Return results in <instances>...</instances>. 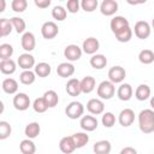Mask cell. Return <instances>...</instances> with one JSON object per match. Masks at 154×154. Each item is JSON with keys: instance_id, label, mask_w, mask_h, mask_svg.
<instances>
[{"instance_id": "1", "label": "cell", "mask_w": 154, "mask_h": 154, "mask_svg": "<svg viewBox=\"0 0 154 154\" xmlns=\"http://www.w3.org/2000/svg\"><path fill=\"white\" fill-rule=\"evenodd\" d=\"M138 128L143 134L154 132V111L150 108L142 109L138 114Z\"/></svg>"}, {"instance_id": "2", "label": "cell", "mask_w": 154, "mask_h": 154, "mask_svg": "<svg viewBox=\"0 0 154 154\" xmlns=\"http://www.w3.org/2000/svg\"><path fill=\"white\" fill-rule=\"evenodd\" d=\"M96 93L101 100H109L116 94V87L111 81H102L97 85Z\"/></svg>"}, {"instance_id": "3", "label": "cell", "mask_w": 154, "mask_h": 154, "mask_svg": "<svg viewBox=\"0 0 154 154\" xmlns=\"http://www.w3.org/2000/svg\"><path fill=\"white\" fill-rule=\"evenodd\" d=\"M84 113V106L79 101H71L66 108H65V114L70 119H78L82 118Z\"/></svg>"}, {"instance_id": "4", "label": "cell", "mask_w": 154, "mask_h": 154, "mask_svg": "<svg viewBox=\"0 0 154 154\" xmlns=\"http://www.w3.org/2000/svg\"><path fill=\"white\" fill-rule=\"evenodd\" d=\"M150 31H152V26L149 25L148 22H146V20H138V22H136L135 28H134V32H135V35H136L137 38H140V40L148 38L149 35H150Z\"/></svg>"}, {"instance_id": "5", "label": "cell", "mask_w": 154, "mask_h": 154, "mask_svg": "<svg viewBox=\"0 0 154 154\" xmlns=\"http://www.w3.org/2000/svg\"><path fill=\"white\" fill-rule=\"evenodd\" d=\"M59 34V28L57 25V23L49 20V22H45L41 26V35L43 38L46 40H52L57 35Z\"/></svg>"}, {"instance_id": "6", "label": "cell", "mask_w": 154, "mask_h": 154, "mask_svg": "<svg viewBox=\"0 0 154 154\" xmlns=\"http://www.w3.org/2000/svg\"><path fill=\"white\" fill-rule=\"evenodd\" d=\"M125 77H126V71L124 67H122L119 65L112 66L108 70V81H111L113 84L122 83L125 79Z\"/></svg>"}, {"instance_id": "7", "label": "cell", "mask_w": 154, "mask_h": 154, "mask_svg": "<svg viewBox=\"0 0 154 154\" xmlns=\"http://www.w3.org/2000/svg\"><path fill=\"white\" fill-rule=\"evenodd\" d=\"M12 103H13V106H14L16 109H18V111H25L30 106V97L25 93H17L13 96Z\"/></svg>"}, {"instance_id": "8", "label": "cell", "mask_w": 154, "mask_h": 154, "mask_svg": "<svg viewBox=\"0 0 154 154\" xmlns=\"http://www.w3.org/2000/svg\"><path fill=\"white\" fill-rule=\"evenodd\" d=\"M20 45H22V48H23L26 53H30L31 51L35 49V46H36L35 35H34L31 31H25V32L22 35Z\"/></svg>"}, {"instance_id": "9", "label": "cell", "mask_w": 154, "mask_h": 154, "mask_svg": "<svg viewBox=\"0 0 154 154\" xmlns=\"http://www.w3.org/2000/svg\"><path fill=\"white\" fill-rule=\"evenodd\" d=\"M82 48L78 47L77 45H69L65 47L64 49V57L69 60V61H76V60H79L81 57H82Z\"/></svg>"}, {"instance_id": "10", "label": "cell", "mask_w": 154, "mask_h": 154, "mask_svg": "<svg viewBox=\"0 0 154 154\" xmlns=\"http://www.w3.org/2000/svg\"><path fill=\"white\" fill-rule=\"evenodd\" d=\"M128 26H130L129 20L123 16H114L109 22V28L113 34H117L118 31H120Z\"/></svg>"}, {"instance_id": "11", "label": "cell", "mask_w": 154, "mask_h": 154, "mask_svg": "<svg viewBox=\"0 0 154 154\" xmlns=\"http://www.w3.org/2000/svg\"><path fill=\"white\" fill-rule=\"evenodd\" d=\"M99 48H100V42L95 37H88L82 43V51L87 54H90V55L96 54Z\"/></svg>"}, {"instance_id": "12", "label": "cell", "mask_w": 154, "mask_h": 154, "mask_svg": "<svg viewBox=\"0 0 154 154\" xmlns=\"http://www.w3.org/2000/svg\"><path fill=\"white\" fill-rule=\"evenodd\" d=\"M87 109L93 116L102 114L105 111V103L101 99H90L87 102Z\"/></svg>"}, {"instance_id": "13", "label": "cell", "mask_w": 154, "mask_h": 154, "mask_svg": "<svg viewBox=\"0 0 154 154\" xmlns=\"http://www.w3.org/2000/svg\"><path fill=\"white\" fill-rule=\"evenodd\" d=\"M135 120V112L131 108H124L120 111L119 116H118V122L122 126L128 128L130 125H132Z\"/></svg>"}, {"instance_id": "14", "label": "cell", "mask_w": 154, "mask_h": 154, "mask_svg": "<svg viewBox=\"0 0 154 154\" xmlns=\"http://www.w3.org/2000/svg\"><path fill=\"white\" fill-rule=\"evenodd\" d=\"M79 125L82 128V130L89 132V131H94L97 129V125H99V122L97 119L94 117V116H83L81 118V122H79Z\"/></svg>"}, {"instance_id": "15", "label": "cell", "mask_w": 154, "mask_h": 154, "mask_svg": "<svg viewBox=\"0 0 154 154\" xmlns=\"http://www.w3.org/2000/svg\"><path fill=\"white\" fill-rule=\"evenodd\" d=\"M118 11V2L116 0H103L100 5V12L103 16H113Z\"/></svg>"}, {"instance_id": "16", "label": "cell", "mask_w": 154, "mask_h": 154, "mask_svg": "<svg viewBox=\"0 0 154 154\" xmlns=\"http://www.w3.org/2000/svg\"><path fill=\"white\" fill-rule=\"evenodd\" d=\"M17 64L19 65L20 69L24 70H31L32 67H35V58L30 54V53H23L18 57V60H17Z\"/></svg>"}, {"instance_id": "17", "label": "cell", "mask_w": 154, "mask_h": 154, "mask_svg": "<svg viewBox=\"0 0 154 154\" xmlns=\"http://www.w3.org/2000/svg\"><path fill=\"white\" fill-rule=\"evenodd\" d=\"M134 95V89L129 83H122L117 89V96L120 101H129Z\"/></svg>"}, {"instance_id": "18", "label": "cell", "mask_w": 154, "mask_h": 154, "mask_svg": "<svg viewBox=\"0 0 154 154\" xmlns=\"http://www.w3.org/2000/svg\"><path fill=\"white\" fill-rule=\"evenodd\" d=\"M59 149L61 153L64 154H71L73 153L77 148L73 143V140H72V136H65L60 140L59 142Z\"/></svg>"}, {"instance_id": "19", "label": "cell", "mask_w": 154, "mask_h": 154, "mask_svg": "<svg viewBox=\"0 0 154 154\" xmlns=\"http://www.w3.org/2000/svg\"><path fill=\"white\" fill-rule=\"evenodd\" d=\"M65 89H66V93L70 95V96H78L81 93H82V89H81V81L77 79V78H70L65 85Z\"/></svg>"}, {"instance_id": "20", "label": "cell", "mask_w": 154, "mask_h": 154, "mask_svg": "<svg viewBox=\"0 0 154 154\" xmlns=\"http://www.w3.org/2000/svg\"><path fill=\"white\" fill-rule=\"evenodd\" d=\"M57 73H58V76H60L63 78L71 77L75 73V66L69 61L60 63L58 65V67H57Z\"/></svg>"}, {"instance_id": "21", "label": "cell", "mask_w": 154, "mask_h": 154, "mask_svg": "<svg viewBox=\"0 0 154 154\" xmlns=\"http://www.w3.org/2000/svg\"><path fill=\"white\" fill-rule=\"evenodd\" d=\"M93 150L95 154H109L112 150V144L107 140H101L95 142V144L93 146Z\"/></svg>"}, {"instance_id": "22", "label": "cell", "mask_w": 154, "mask_h": 154, "mask_svg": "<svg viewBox=\"0 0 154 154\" xmlns=\"http://www.w3.org/2000/svg\"><path fill=\"white\" fill-rule=\"evenodd\" d=\"M41 132V126L37 122H31L29 123L25 129H24V134L26 136V138H30V140H34L36 138Z\"/></svg>"}, {"instance_id": "23", "label": "cell", "mask_w": 154, "mask_h": 154, "mask_svg": "<svg viewBox=\"0 0 154 154\" xmlns=\"http://www.w3.org/2000/svg\"><path fill=\"white\" fill-rule=\"evenodd\" d=\"M89 63H90V66L94 67L95 70H101V69L106 67L107 58L103 54H94V55H91Z\"/></svg>"}, {"instance_id": "24", "label": "cell", "mask_w": 154, "mask_h": 154, "mask_svg": "<svg viewBox=\"0 0 154 154\" xmlns=\"http://www.w3.org/2000/svg\"><path fill=\"white\" fill-rule=\"evenodd\" d=\"M1 88L6 94H16L18 90V82L14 78H5L1 83Z\"/></svg>"}, {"instance_id": "25", "label": "cell", "mask_w": 154, "mask_h": 154, "mask_svg": "<svg viewBox=\"0 0 154 154\" xmlns=\"http://www.w3.org/2000/svg\"><path fill=\"white\" fill-rule=\"evenodd\" d=\"M150 87L148 84H140L135 90V97L138 101H146L150 96Z\"/></svg>"}, {"instance_id": "26", "label": "cell", "mask_w": 154, "mask_h": 154, "mask_svg": "<svg viewBox=\"0 0 154 154\" xmlns=\"http://www.w3.org/2000/svg\"><path fill=\"white\" fill-rule=\"evenodd\" d=\"M96 82L95 78L91 76H85L83 79H81V89L83 94H89L95 89Z\"/></svg>"}, {"instance_id": "27", "label": "cell", "mask_w": 154, "mask_h": 154, "mask_svg": "<svg viewBox=\"0 0 154 154\" xmlns=\"http://www.w3.org/2000/svg\"><path fill=\"white\" fill-rule=\"evenodd\" d=\"M17 65L16 61L12 59H7V60H1L0 61V71L4 75H12L16 72Z\"/></svg>"}, {"instance_id": "28", "label": "cell", "mask_w": 154, "mask_h": 154, "mask_svg": "<svg viewBox=\"0 0 154 154\" xmlns=\"http://www.w3.org/2000/svg\"><path fill=\"white\" fill-rule=\"evenodd\" d=\"M34 72L36 73V76L43 78V77H47V76L51 75V72H52V67H51V65H49L48 63L42 61V63H38V64L35 65V67H34Z\"/></svg>"}, {"instance_id": "29", "label": "cell", "mask_w": 154, "mask_h": 154, "mask_svg": "<svg viewBox=\"0 0 154 154\" xmlns=\"http://www.w3.org/2000/svg\"><path fill=\"white\" fill-rule=\"evenodd\" d=\"M19 150L22 152V154H35L36 146L32 142V140L25 138V140L20 141V143H19Z\"/></svg>"}, {"instance_id": "30", "label": "cell", "mask_w": 154, "mask_h": 154, "mask_svg": "<svg viewBox=\"0 0 154 154\" xmlns=\"http://www.w3.org/2000/svg\"><path fill=\"white\" fill-rule=\"evenodd\" d=\"M36 79V73L31 70H24L22 71V73L19 75V82L24 85H30L35 82Z\"/></svg>"}, {"instance_id": "31", "label": "cell", "mask_w": 154, "mask_h": 154, "mask_svg": "<svg viewBox=\"0 0 154 154\" xmlns=\"http://www.w3.org/2000/svg\"><path fill=\"white\" fill-rule=\"evenodd\" d=\"M72 136V140H73V143L76 146V148H83L88 142H89V136L87 135V132H76Z\"/></svg>"}, {"instance_id": "32", "label": "cell", "mask_w": 154, "mask_h": 154, "mask_svg": "<svg viewBox=\"0 0 154 154\" xmlns=\"http://www.w3.org/2000/svg\"><path fill=\"white\" fill-rule=\"evenodd\" d=\"M132 35H134V30H132L130 26H128V28H125V29L118 31L117 34H114L116 40L119 41V42H123V43L129 42V41L132 38Z\"/></svg>"}, {"instance_id": "33", "label": "cell", "mask_w": 154, "mask_h": 154, "mask_svg": "<svg viewBox=\"0 0 154 154\" xmlns=\"http://www.w3.org/2000/svg\"><path fill=\"white\" fill-rule=\"evenodd\" d=\"M138 60L144 65L152 64L154 61V52L152 49H142L138 53Z\"/></svg>"}, {"instance_id": "34", "label": "cell", "mask_w": 154, "mask_h": 154, "mask_svg": "<svg viewBox=\"0 0 154 154\" xmlns=\"http://www.w3.org/2000/svg\"><path fill=\"white\" fill-rule=\"evenodd\" d=\"M12 29H13V25L11 23V19H7V18L0 19V36L1 37L10 35L12 32Z\"/></svg>"}, {"instance_id": "35", "label": "cell", "mask_w": 154, "mask_h": 154, "mask_svg": "<svg viewBox=\"0 0 154 154\" xmlns=\"http://www.w3.org/2000/svg\"><path fill=\"white\" fill-rule=\"evenodd\" d=\"M43 99L46 100V102H47L49 108L55 107L58 105V102H59V96H58V94L54 90H47L43 94Z\"/></svg>"}, {"instance_id": "36", "label": "cell", "mask_w": 154, "mask_h": 154, "mask_svg": "<svg viewBox=\"0 0 154 154\" xmlns=\"http://www.w3.org/2000/svg\"><path fill=\"white\" fill-rule=\"evenodd\" d=\"M11 23H12L13 29L16 30L17 34H24L26 24H25V20L23 18H20V17H12L11 18Z\"/></svg>"}, {"instance_id": "37", "label": "cell", "mask_w": 154, "mask_h": 154, "mask_svg": "<svg viewBox=\"0 0 154 154\" xmlns=\"http://www.w3.org/2000/svg\"><path fill=\"white\" fill-rule=\"evenodd\" d=\"M32 108H34V111H35L36 113H45L49 107H48L46 100H45L43 96H42V97H37V99L34 100V102H32Z\"/></svg>"}, {"instance_id": "38", "label": "cell", "mask_w": 154, "mask_h": 154, "mask_svg": "<svg viewBox=\"0 0 154 154\" xmlns=\"http://www.w3.org/2000/svg\"><path fill=\"white\" fill-rule=\"evenodd\" d=\"M67 16V10L63 6H54L52 10V17L58 20V22H63Z\"/></svg>"}, {"instance_id": "39", "label": "cell", "mask_w": 154, "mask_h": 154, "mask_svg": "<svg viewBox=\"0 0 154 154\" xmlns=\"http://www.w3.org/2000/svg\"><path fill=\"white\" fill-rule=\"evenodd\" d=\"M12 54H13V47L10 43H1L0 45V59L1 60L11 59Z\"/></svg>"}, {"instance_id": "40", "label": "cell", "mask_w": 154, "mask_h": 154, "mask_svg": "<svg viewBox=\"0 0 154 154\" xmlns=\"http://www.w3.org/2000/svg\"><path fill=\"white\" fill-rule=\"evenodd\" d=\"M101 123L105 128H112L116 124V116L112 112H105L101 118Z\"/></svg>"}, {"instance_id": "41", "label": "cell", "mask_w": 154, "mask_h": 154, "mask_svg": "<svg viewBox=\"0 0 154 154\" xmlns=\"http://www.w3.org/2000/svg\"><path fill=\"white\" fill-rule=\"evenodd\" d=\"M11 132H12V128L10 123L1 120L0 122V140H6L7 137H10Z\"/></svg>"}, {"instance_id": "42", "label": "cell", "mask_w": 154, "mask_h": 154, "mask_svg": "<svg viewBox=\"0 0 154 154\" xmlns=\"http://www.w3.org/2000/svg\"><path fill=\"white\" fill-rule=\"evenodd\" d=\"M28 7V1L26 0H13L11 2V8L17 12V13H22L26 10Z\"/></svg>"}, {"instance_id": "43", "label": "cell", "mask_w": 154, "mask_h": 154, "mask_svg": "<svg viewBox=\"0 0 154 154\" xmlns=\"http://www.w3.org/2000/svg\"><path fill=\"white\" fill-rule=\"evenodd\" d=\"M97 6H99L97 0H82L81 1V7L85 12H93L97 8Z\"/></svg>"}, {"instance_id": "44", "label": "cell", "mask_w": 154, "mask_h": 154, "mask_svg": "<svg viewBox=\"0 0 154 154\" xmlns=\"http://www.w3.org/2000/svg\"><path fill=\"white\" fill-rule=\"evenodd\" d=\"M81 7V2L78 0H69L66 2V10L70 13H77L79 11Z\"/></svg>"}, {"instance_id": "45", "label": "cell", "mask_w": 154, "mask_h": 154, "mask_svg": "<svg viewBox=\"0 0 154 154\" xmlns=\"http://www.w3.org/2000/svg\"><path fill=\"white\" fill-rule=\"evenodd\" d=\"M34 2H35V5L38 8H47L51 5V1L49 0H35Z\"/></svg>"}, {"instance_id": "46", "label": "cell", "mask_w": 154, "mask_h": 154, "mask_svg": "<svg viewBox=\"0 0 154 154\" xmlns=\"http://www.w3.org/2000/svg\"><path fill=\"white\" fill-rule=\"evenodd\" d=\"M119 154H137V150L134 147H124Z\"/></svg>"}, {"instance_id": "47", "label": "cell", "mask_w": 154, "mask_h": 154, "mask_svg": "<svg viewBox=\"0 0 154 154\" xmlns=\"http://www.w3.org/2000/svg\"><path fill=\"white\" fill-rule=\"evenodd\" d=\"M0 2H1V7H0V12H4V11H5V4H6V2H5V0H1Z\"/></svg>"}, {"instance_id": "48", "label": "cell", "mask_w": 154, "mask_h": 154, "mask_svg": "<svg viewBox=\"0 0 154 154\" xmlns=\"http://www.w3.org/2000/svg\"><path fill=\"white\" fill-rule=\"evenodd\" d=\"M150 107H152V109L154 111V96L150 97Z\"/></svg>"}, {"instance_id": "49", "label": "cell", "mask_w": 154, "mask_h": 154, "mask_svg": "<svg viewBox=\"0 0 154 154\" xmlns=\"http://www.w3.org/2000/svg\"><path fill=\"white\" fill-rule=\"evenodd\" d=\"M152 28L154 29V18H153V20H152Z\"/></svg>"}, {"instance_id": "50", "label": "cell", "mask_w": 154, "mask_h": 154, "mask_svg": "<svg viewBox=\"0 0 154 154\" xmlns=\"http://www.w3.org/2000/svg\"><path fill=\"white\" fill-rule=\"evenodd\" d=\"M153 154H154V153H153Z\"/></svg>"}]
</instances>
